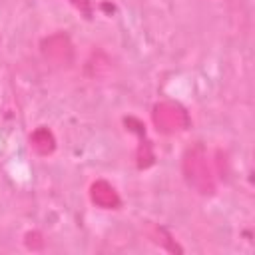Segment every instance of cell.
<instances>
[{"label":"cell","mask_w":255,"mask_h":255,"mask_svg":"<svg viewBox=\"0 0 255 255\" xmlns=\"http://www.w3.org/2000/svg\"><path fill=\"white\" fill-rule=\"evenodd\" d=\"M92 199H94V203H98L100 207H106V209L120 205L118 193H116L114 187L108 185L106 181H98V183L92 185Z\"/></svg>","instance_id":"cell-3"},{"label":"cell","mask_w":255,"mask_h":255,"mask_svg":"<svg viewBox=\"0 0 255 255\" xmlns=\"http://www.w3.org/2000/svg\"><path fill=\"white\" fill-rule=\"evenodd\" d=\"M179 118H183V112H179V108L175 106H157L155 108V114H153V120L155 124L161 128V129H177L181 126Z\"/></svg>","instance_id":"cell-2"},{"label":"cell","mask_w":255,"mask_h":255,"mask_svg":"<svg viewBox=\"0 0 255 255\" xmlns=\"http://www.w3.org/2000/svg\"><path fill=\"white\" fill-rule=\"evenodd\" d=\"M42 137H44V139H40V135L34 133L32 143H34V147H36L40 153H50V151L54 149V139H52L50 131H48V129H42Z\"/></svg>","instance_id":"cell-4"},{"label":"cell","mask_w":255,"mask_h":255,"mask_svg":"<svg viewBox=\"0 0 255 255\" xmlns=\"http://www.w3.org/2000/svg\"><path fill=\"white\" fill-rule=\"evenodd\" d=\"M183 171H185L189 185H193L199 193H211L213 191V183H211L209 169H207V159H205L201 145L187 149V153L183 157Z\"/></svg>","instance_id":"cell-1"}]
</instances>
